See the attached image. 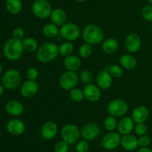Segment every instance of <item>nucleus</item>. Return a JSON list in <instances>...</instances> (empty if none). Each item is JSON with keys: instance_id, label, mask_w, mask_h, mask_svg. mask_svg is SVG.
<instances>
[{"instance_id": "1", "label": "nucleus", "mask_w": 152, "mask_h": 152, "mask_svg": "<svg viewBox=\"0 0 152 152\" xmlns=\"http://www.w3.org/2000/svg\"><path fill=\"white\" fill-rule=\"evenodd\" d=\"M24 48L22 40L13 37L6 40L3 46V53L8 61H16L23 55Z\"/></svg>"}, {"instance_id": "2", "label": "nucleus", "mask_w": 152, "mask_h": 152, "mask_svg": "<svg viewBox=\"0 0 152 152\" xmlns=\"http://www.w3.org/2000/svg\"><path fill=\"white\" fill-rule=\"evenodd\" d=\"M59 55V46L53 42L43 43L37 51V60L42 63H47L54 61Z\"/></svg>"}, {"instance_id": "3", "label": "nucleus", "mask_w": 152, "mask_h": 152, "mask_svg": "<svg viewBox=\"0 0 152 152\" xmlns=\"http://www.w3.org/2000/svg\"><path fill=\"white\" fill-rule=\"evenodd\" d=\"M82 37L85 43L90 45H98L105 40V34L102 28L94 24H89L83 28Z\"/></svg>"}, {"instance_id": "4", "label": "nucleus", "mask_w": 152, "mask_h": 152, "mask_svg": "<svg viewBox=\"0 0 152 152\" xmlns=\"http://www.w3.org/2000/svg\"><path fill=\"white\" fill-rule=\"evenodd\" d=\"M22 80L21 74L17 69H10L6 71L3 75L1 82L5 89L9 90H13L16 89L19 86Z\"/></svg>"}, {"instance_id": "5", "label": "nucleus", "mask_w": 152, "mask_h": 152, "mask_svg": "<svg viewBox=\"0 0 152 152\" xmlns=\"http://www.w3.org/2000/svg\"><path fill=\"white\" fill-rule=\"evenodd\" d=\"M81 34L80 28L74 22H65L59 28V35L66 41H75Z\"/></svg>"}, {"instance_id": "6", "label": "nucleus", "mask_w": 152, "mask_h": 152, "mask_svg": "<svg viewBox=\"0 0 152 152\" xmlns=\"http://www.w3.org/2000/svg\"><path fill=\"white\" fill-rule=\"evenodd\" d=\"M61 137L63 141L69 145L77 143L81 137L80 130L74 124H66L61 130Z\"/></svg>"}, {"instance_id": "7", "label": "nucleus", "mask_w": 152, "mask_h": 152, "mask_svg": "<svg viewBox=\"0 0 152 152\" xmlns=\"http://www.w3.org/2000/svg\"><path fill=\"white\" fill-rule=\"evenodd\" d=\"M107 111L109 116L115 118L123 117L129 111V105L123 100L117 98L110 101L107 107Z\"/></svg>"}, {"instance_id": "8", "label": "nucleus", "mask_w": 152, "mask_h": 152, "mask_svg": "<svg viewBox=\"0 0 152 152\" xmlns=\"http://www.w3.org/2000/svg\"><path fill=\"white\" fill-rule=\"evenodd\" d=\"M32 13L38 19H45L50 17L52 7L48 0H39L34 1L32 4Z\"/></svg>"}, {"instance_id": "9", "label": "nucleus", "mask_w": 152, "mask_h": 152, "mask_svg": "<svg viewBox=\"0 0 152 152\" xmlns=\"http://www.w3.org/2000/svg\"><path fill=\"white\" fill-rule=\"evenodd\" d=\"M79 81V76L76 72L67 71L64 72L60 75L59 83L61 87L65 90H71L77 86Z\"/></svg>"}, {"instance_id": "10", "label": "nucleus", "mask_w": 152, "mask_h": 152, "mask_svg": "<svg viewBox=\"0 0 152 152\" xmlns=\"http://www.w3.org/2000/svg\"><path fill=\"white\" fill-rule=\"evenodd\" d=\"M120 142H121V137L120 134L115 131H111L105 134L101 141L102 147L108 151L114 150L118 148V146L120 145Z\"/></svg>"}, {"instance_id": "11", "label": "nucleus", "mask_w": 152, "mask_h": 152, "mask_svg": "<svg viewBox=\"0 0 152 152\" xmlns=\"http://www.w3.org/2000/svg\"><path fill=\"white\" fill-rule=\"evenodd\" d=\"M81 137L86 141H92L99 137L100 128L99 125L94 122H90L83 125L80 129Z\"/></svg>"}, {"instance_id": "12", "label": "nucleus", "mask_w": 152, "mask_h": 152, "mask_svg": "<svg viewBox=\"0 0 152 152\" xmlns=\"http://www.w3.org/2000/svg\"><path fill=\"white\" fill-rule=\"evenodd\" d=\"M142 45L140 36L137 33H130L125 40V46L126 50L130 53H136L140 49Z\"/></svg>"}, {"instance_id": "13", "label": "nucleus", "mask_w": 152, "mask_h": 152, "mask_svg": "<svg viewBox=\"0 0 152 152\" xmlns=\"http://www.w3.org/2000/svg\"><path fill=\"white\" fill-rule=\"evenodd\" d=\"M83 93H84L85 98L91 102L98 101L100 99L102 95L100 88L93 83L86 85L83 89Z\"/></svg>"}, {"instance_id": "14", "label": "nucleus", "mask_w": 152, "mask_h": 152, "mask_svg": "<svg viewBox=\"0 0 152 152\" xmlns=\"http://www.w3.org/2000/svg\"><path fill=\"white\" fill-rule=\"evenodd\" d=\"M6 129L11 135L20 136L25 132V123L20 119H13L7 122Z\"/></svg>"}, {"instance_id": "15", "label": "nucleus", "mask_w": 152, "mask_h": 152, "mask_svg": "<svg viewBox=\"0 0 152 152\" xmlns=\"http://www.w3.org/2000/svg\"><path fill=\"white\" fill-rule=\"evenodd\" d=\"M39 84L36 80H28L24 82L20 88V93L25 98H31L37 93Z\"/></svg>"}, {"instance_id": "16", "label": "nucleus", "mask_w": 152, "mask_h": 152, "mask_svg": "<svg viewBox=\"0 0 152 152\" xmlns=\"http://www.w3.org/2000/svg\"><path fill=\"white\" fill-rule=\"evenodd\" d=\"M58 133V126L56 122L48 121L45 122L41 128V135L45 139L50 140L54 138Z\"/></svg>"}, {"instance_id": "17", "label": "nucleus", "mask_w": 152, "mask_h": 152, "mask_svg": "<svg viewBox=\"0 0 152 152\" xmlns=\"http://www.w3.org/2000/svg\"><path fill=\"white\" fill-rule=\"evenodd\" d=\"M97 86L102 89H108L111 86L113 83V77L107 69L99 72L96 77Z\"/></svg>"}, {"instance_id": "18", "label": "nucleus", "mask_w": 152, "mask_h": 152, "mask_svg": "<svg viewBox=\"0 0 152 152\" xmlns=\"http://www.w3.org/2000/svg\"><path fill=\"white\" fill-rule=\"evenodd\" d=\"M134 123L132 117L129 116H123L118 122L117 130L119 134L121 135H127L130 134L134 129Z\"/></svg>"}, {"instance_id": "19", "label": "nucleus", "mask_w": 152, "mask_h": 152, "mask_svg": "<svg viewBox=\"0 0 152 152\" xmlns=\"http://www.w3.org/2000/svg\"><path fill=\"white\" fill-rule=\"evenodd\" d=\"M149 112L148 108L144 105H139L132 111V118L135 123H143L148 119Z\"/></svg>"}, {"instance_id": "20", "label": "nucleus", "mask_w": 152, "mask_h": 152, "mask_svg": "<svg viewBox=\"0 0 152 152\" xmlns=\"http://www.w3.org/2000/svg\"><path fill=\"white\" fill-rule=\"evenodd\" d=\"M5 110L10 116H19L24 112V106L17 100H10L5 104Z\"/></svg>"}, {"instance_id": "21", "label": "nucleus", "mask_w": 152, "mask_h": 152, "mask_svg": "<svg viewBox=\"0 0 152 152\" xmlns=\"http://www.w3.org/2000/svg\"><path fill=\"white\" fill-rule=\"evenodd\" d=\"M50 21L52 23L55 24L57 26H62L67 21V13L62 8L56 7L52 10L50 13Z\"/></svg>"}, {"instance_id": "22", "label": "nucleus", "mask_w": 152, "mask_h": 152, "mask_svg": "<svg viewBox=\"0 0 152 152\" xmlns=\"http://www.w3.org/2000/svg\"><path fill=\"white\" fill-rule=\"evenodd\" d=\"M120 145L126 151H134L139 146L138 139L135 136L132 135V134L124 135L123 136V137H121Z\"/></svg>"}, {"instance_id": "23", "label": "nucleus", "mask_w": 152, "mask_h": 152, "mask_svg": "<svg viewBox=\"0 0 152 152\" xmlns=\"http://www.w3.org/2000/svg\"><path fill=\"white\" fill-rule=\"evenodd\" d=\"M81 60L77 55H71L68 57H65L64 60V66L68 71H77L81 67Z\"/></svg>"}, {"instance_id": "24", "label": "nucleus", "mask_w": 152, "mask_h": 152, "mask_svg": "<svg viewBox=\"0 0 152 152\" xmlns=\"http://www.w3.org/2000/svg\"><path fill=\"white\" fill-rule=\"evenodd\" d=\"M119 47V43L116 39L108 38L104 40L102 43V49L107 55H112L115 53Z\"/></svg>"}, {"instance_id": "25", "label": "nucleus", "mask_w": 152, "mask_h": 152, "mask_svg": "<svg viewBox=\"0 0 152 152\" xmlns=\"http://www.w3.org/2000/svg\"><path fill=\"white\" fill-rule=\"evenodd\" d=\"M120 63L123 68L127 70H132L136 67L137 60L131 55H123L120 58Z\"/></svg>"}, {"instance_id": "26", "label": "nucleus", "mask_w": 152, "mask_h": 152, "mask_svg": "<svg viewBox=\"0 0 152 152\" xmlns=\"http://www.w3.org/2000/svg\"><path fill=\"white\" fill-rule=\"evenodd\" d=\"M5 8L11 14H18L22 10L21 0H6Z\"/></svg>"}, {"instance_id": "27", "label": "nucleus", "mask_w": 152, "mask_h": 152, "mask_svg": "<svg viewBox=\"0 0 152 152\" xmlns=\"http://www.w3.org/2000/svg\"><path fill=\"white\" fill-rule=\"evenodd\" d=\"M42 33L48 38H54L59 35V28L53 23H47L43 26Z\"/></svg>"}, {"instance_id": "28", "label": "nucleus", "mask_w": 152, "mask_h": 152, "mask_svg": "<svg viewBox=\"0 0 152 152\" xmlns=\"http://www.w3.org/2000/svg\"><path fill=\"white\" fill-rule=\"evenodd\" d=\"M22 43L24 50L28 52H30V53L36 52L39 48L38 42L34 37H26V38H24L23 40H22Z\"/></svg>"}, {"instance_id": "29", "label": "nucleus", "mask_w": 152, "mask_h": 152, "mask_svg": "<svg viewBox=\"0 0 152 152\" xmlns=\"http://www.w3.org/2000/svg\"><path fill=\"white\" fill-rule=\"evenodd\" d=\"M74 45L71 42L65 41L59 46V55L63 57H68L72 55L74 52Z\"/></svg>"}, {"instance_id": "30", "label": "nucleus", "mask_w": 152, "mask_h": 152, "mask_svg": "<svg viewBox=\"0 0 152 152\" xmlns=\"http://www.w3.org/2000/svg\"><path fill=\"white\" fill-rule=\"evenodd\" d=\"M117 125L118 122L117 120V118L114 117L112 116H108L104 120V127L108 131H114L117 129Z\"/></svg>"}, {"instance_id": "31", "label": "nucleus", "mask_w": 152, "mask_h": 152, "mask_svg": "<svg viewBox=\"0 0 152 152\" xmlns=\"http://www.w3.org/2000/svg\"><path fill=\"white\" fill-rule=\"evenodd\" d=\"M92 53H93V48H92L91 45L88 44V43H83L79 49V55L82 58L86 59V58H90Z\"/></svg>"}, {"instance_id": "32", "label": "nucleus", "mask_w": 152, "mask_h": 152, "mask_svg": "<svg viewBox=\"0 0 152 152\" xmlns=\"http://www.w3.org/2000/svg\"><path fill=\"white\" fill-rule=\"evenodd\" d=\"M70 97H71L72 101H74V102H80L85 98L83 90H82L80 88L77 87L70 90Z\"/></svg>"}, {"instance_id": "33", "label": "nucleus", "mask_w": 152, "mask_h": 152, "mask_svg": "<svg viewBox=\"0 0 152 152\" xmlns=\"http://www.w3.org/2000/svg\"><path fill=\"white\" fill-rule=\"evenodd\" d=\"M108 72L110 73L111 76L113 77H115V78H120L123 76V70L120 66L117 65V64H112V65L109 66L108 67Z\"/></svg>"}, {"instance_id": "34", "label": "nucleus", "mask_w": 152, "mask_h": 152, "mask_svg": "<svg viewBox=\"0 0 152 152\" xmlns=\"http://www.w3.org/2000/svg\"><path fill=\"white\" fill-rule=\"evenodd\" d=\"M80 78L82 82L86 85L90 84V83H92V81H93V74L89 70L84 69L80 73Z\"/></svg>"}, {"instance_id": "35", "label": "nucleus", "mask_w": 152, "mask_h": 152, "mask_svg": "<svg viewBox=\"0 0 152 152\" xmlns=\"http://www.w3.org/2000/svg\"><path fill=\"white\" fill-rule=\"evenodd\" d=\"M141 14L142 18L148 22H152V5L151 4H146L144 6L141 10Z\"/></svg>"}, {"instance_id": "36", "label": "nucleus", "mask_w": 152, "mask_h": 152, "mask_svg": "<svg viewBox=\"0 0 152 152\" xmlns=\"http://www.w3.org/2000/svg\"><path fill=\"white\" fill-rule=\"evenodd\" d=\"M69 144L65 142L63 140L59 141L56 143L54 146L55 152H68L69 151Z\"/></svg>"}, {"instance_id": "37", "label": "nucleus", "mask_w": 152, "mask_h": 152, "mask_svg": "<svg viewBox=\"0 0 152 152\" xmlns=\"http://www.w3.org/2000/svg\"><path fill=\"white\" fill-rule=\"evenodd\" d=\"M135 133L138 136H144L146 135L148 132V127L146 126L145 123H137L136 126H134Z\"/></svg>"}, {"instance_id": "38", "label": "nucleus", "mask_w": 152, "mask_h": 152, "mask_svg": "<svg viewBox=\"0 0 152 152\" xmlns=\"http://www.w3.org/2000/svg\"><path fill=\"white\" fill-rule=\"evenodd\" d=\"M90 149L88 142L86 140H82L79 142L76 146V151L77 152H88Z\"/></svg>"}, {"instance_id": "39", "label": "nucleus", "mask_w": 152, "mask_h": 152, "mask_svg": "<svg viewBox=\"0 0 152 152\" xmlns=\"http://www.w3.org/2000/svg\"><path fill=\"white\" fill-rule=\"evenodd\" d=\"M26 76L28 80H36L39 77V71L37 68L31 67L27 70Z\"/></svg>"}, {"instance_id": "40", "label": "nucleus", "mask_w": 152, "mask_h": 152, "mask_svg": "<svg viewBox=\"0 0 152 152\" xmlns=\"http://www.w3.org/2000/svg\"><path fill=\"white\" fill-rule=\"evenodd\" d=\"M25 36V31L22 27H16L13 31V37L17 40H23Z\"/></svg>"}, {"instance_id": "41", "label": "nucleus", "mask_w": 152, "mask_h": 152, "mask_svg": "<svg viewBox=\"0 0 152 152\" xmlns=\"http://www.w3.org/2000/svg\"><path fill=\"white\" fill-rule=\"evenodd\" d=\"M151 139L148 136L144 135L141 136L139 139H138V145L140 147H148L150 144H151Z\"/></svg>"}, {"instance_id": "42", "label": "nucleus", "mask_w": 152, "mask_h": 152, "mask_svg": "<svg viewBox=\"0 0 152 152\" xmlns=\"http://www.w3.org/2000/svg\"><path fill=\"white\" fill-rule=\"evenodd\" d=\"M137 152H152V150L148 147H141Z\"/></svg>"}, {"instance_id": "43", "label": "nucleus", "mask_w": 152, "mask_h": 152, "mask_svg": "<svg viewBox=\"0 0 152 152\" xmlns=\"http://www.w3.org/2000/svg\"><path fill=\"white\" fill-rule=\"evenodd\" d=\"M4 87L3 86L2 84H1V83H0V98L2 96L3 93H4Z\"/></svg>"}, {"instance_id": "44", "label": "nucleus", "mask_w": 152, "mask_h": 152, "mask_svg": "<svg viewBox=\"0 0 152 152\" xmlns=\"http://www.w3.org/2000/svg\"><path fill=\"white\" fill-rule=\"evenodd\" d=\"M74 1H75L76 2H78V3H83V2H85L86 0H74Z\"/></svg>"}, {"instance_id": "45", "label": "nucleus", "mask_w": 152, "mask_h": 152, "mask_svg": "<svg viewBox=\"0 0 152 152\" xmlns=\"http://www.w3.org/2000/svg\"><path fill=\"white\" fill-rule=\"evenodd\" d=\"M1 72H2V66H1V63H0V75L1 74Z\"/></svg>"}, {"instance_id": "46", "label": "nucleus", "mask_w": 152, "mask_h": 152, "mask_svg": "<svg viewBox=\"0 0 152 152\" xmlns=\"http://www.w3.org/2000/svg\"><path fill=\"white\" fill-rule=\"evenodd\" d=\"M147 1H148V3H149L150 4H151L152 5V0H147Z\"/></svg>"}, {"instance_id": "47", "label": "nucleus", "mask_w": 152, "mask_h": 152, "mask_svg": "<svg viewBox=\"0 0 152 152\" xmlns=\"http://www.w3.org/2000/svg\"><path fill=\"white\" fill-rule=\"evenodd\" d=\"M34 1H39V0H33Z\"/></svg>"}]
</instances>
